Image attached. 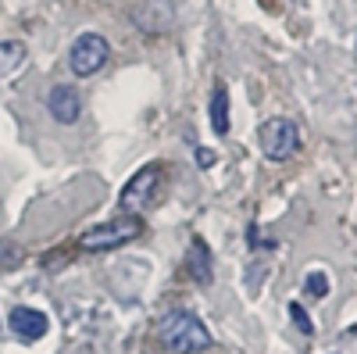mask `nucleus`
I'll return each mask as SVG.
<instances>
[{"mask_svg": "<svg viewBox=\"0 0 357 354\" xmlns=\"http://www.w3.org/2000/svg\"><path fill=\"white\" fill-rule=\"evenodd\" d=\"M158 337L172 354H200L211 347V330L193 311H172L158 322Z\"/></svg>", "mask_w": 357, "mask_h": 354, "instance_id": "f257e3e1", "label": "nucleus"}, {"mask_svg": "<svg viewBox=\"0 0 357 354\" xmlns=\"http://www.w3.org/2000/svg\"><path fill=\"white\" fill-rule=\"evenodd\" d=\"M107 57H111V43L100 33H82V36H75V43L68 50V65L79 79H89L107 65Z\"/></svg>", "mask_w": 357, "mask_h": 354, "instance_id": "f03ea898", "label": "nucleus"}, {"mask_svg": "<svg viewBox=\"0 0 357 354\" xmlns=\"http://www.w3.org/2000/svg\"><path fill=\"white\" fill-rule=\"evenodd\" d=\"M261 151L272 161H286L301 151V129L293 118H268L261 126Z\"/></svg>", "mask_w": 357, "mask_h": 354, "instance_id": "7ed1b4c3", "label": "nucleus"}, {"mask_svg": "<svg viewBox=\"0 0 357 354\" xmlns=\"http://www.w3.org/2000/svg\"><path fill=\"white\" fill-rule=\"evenodd\" d=\"M139 233H143V226L136 219H114V222H100L93 229H86L79 236V247L82 251H114V247L136 240Z\"/></svg>", "mask_w": 357, "mask_h": 354, "instance_id": "20e7f679", "label": "nucleus"}, {"mask_svg": "<svg viewBox=\"0 0 357 354\" xmlns=\"http://www.w3.org/2000/svg\"><path fill=\"white\" fill-rule=\"evenodd\" d=\"M158 190H161V165H143L132 179L126 183V190H122V197H118V200H122L126 212L143 215L158 200Z\"/></svg>", "mask_w": 357, "mask_h": 354, "instance_id": "39448f33", "label": "nucleus"}, {"mask_svg": "<svg viewBox=\"0 0 357 354\" xmlns=\"http://www.w3.org/2000/svg\"><path fill=\"white\" fill-rule=\"evenodd\" d=\"M47 111L54 115V122H61V126L79 122V111H82V97H79V90H75V86L57 82L54 90L47 94Z\"/></svg>", "mask_w": 357, "mask_h": 354, "instance_id": "423d86ee", "label": "nucleus"}, {"mask_svg": "<svg viewBox=\"0 0 357 354\" xmlns=\"http://www.w3.org/2000/svg\"><path fill=\"white\" fill-rule=\"evenodd\" d=\"M11 330H15L18 340L33 344V340H43V337H47L50 322H47V315L36 311V308H15V311H11Z\"/></svg>", "mask_w": 357, "mask_h": 354, "instance_id": "0eeeda50", "label": "nucleus"}, {"mask_svg": "<svg viewBox=\"0 0 357 354\" xmlns=\"http://www.w3.org/2000/svg\"><path fill=\"white\" fill-rule=\"evenodd\" d=\"M186 269H190L193 283H200V286H207V283H211V276H215V258H211V247H207V244L200 240V236L190 244Z\"/></svg>", "mask_w": 357, "mask_h": 354, "instance_id": "6e6552de", "label": "nucleus"}, {"mask_svg": "<svg viewBox=\"0 0 357 354\" xmlns=\"http://www.w3.org/2000/svg\"><path fill=\"white\" fill-rule=\"evenodd\" d=\"M211 129H215V136L229 133V90L222 82L215 86V94H211Z\"/></svg>", "mask_w": 357, "mask_h": 354, "instance_id": "1a4fd4ad", "label": "nucleus"}, {"mask_svg": "<svg viewBox=\"0 0 357 354\" xmlns=\"http://www.w3.org/2000/svg\"><path fill=\"white\" fill-rule=\"evenodd\" d=\"M22 61H25V43H18V40L0 43V79H8L11 72H18Z\"/></svg>", "mask_w": 357, "mask_h": 354, "instance_id": "9d476101", "label": "nucleus"}, {"mask_svg": "<svg viewBox=\"0 0 357 354\" xmlns=\"http://www.w3.org/2000/svg\"><path fill=\"white\" fill-rule=\"evenodd\" d=\"M22 265V251L8 240H0V272H8V269H18Z\"/></svg>", "mask_w": 357, "mask_h": 354, "instance_id": "9b49d317", "label": "nucleus"}, {"mask_svg": "<svg viewBox=\"0 0 357 354\" xmlns=\"http://www.w3.org/2000/svg\"><path fill=\"white\" fill-rule=\"evenodd\" d=\"M304 290L311 293V297H325V293H329V276L325 272H307V279H304Z\"/></svg>", "mask_w": 357, "mask_h": 354, "instance_id": "f8f14e48", "label": "nucleus"}, {"mask_svg": "<svg viewBox=\"0 0 357 354\" xmlns=\"http://www.w3.org/2000/svg\"><path fill=\"white\" fill-rule=\"evenodd\" d=\"M289 318L296 322V330H301L304 337H311V333H314V322L307 318V311H304L301 304H289Z\"/></svg>", "mask_w": 357, "mask_h": 354, "instance_id": "ddd939ff", "label": "nucleus"}, {"mask_svg": "<svg viewBox=\"0 0 357 354\" xmlns=\"http://www.w3.org/2000/svg\"><path fill=\"white\" fill-rule=\"evenodd\" d=\"M193 158H197L200 168H211V165H215V151H207V147H197V154H193Z\"/></svg>", "mask_w": 357, "mask_h": 354, "instance_id": "4468645a", "label": "nucleus"}]
</instances>
